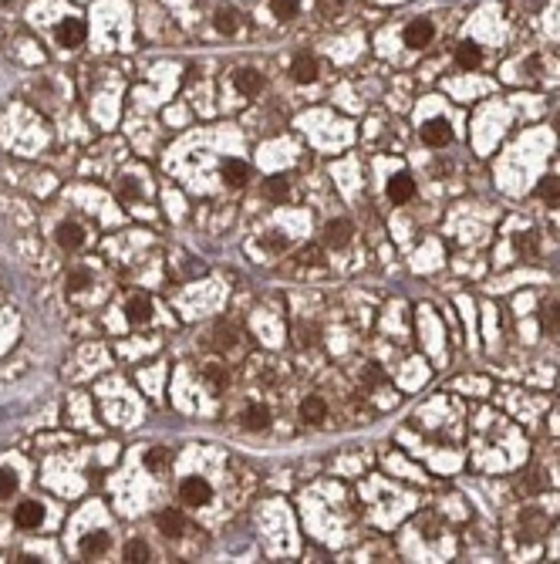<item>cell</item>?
Segmentation results:
<instances>
[{
  "mask_svg": "<svg viewBox=\"0 0 560 564\" xmlns=\"http://www.w3.org/2000/svg\"><path fill=\"white\" fill-rule=\"evenodd\" d=\"M85 20H78V17H64L58 28H54V37H58L61 47H78L85 45Z\"/></svg>",
  "mask_w": 560,
  "mask_h": 564,
  "instance_id": "cell-1",
  "label": "cell"
},
{
  "mask_svg": "<svg viewBox=\"0 0 560 564\" xmlns=\"http://www.w3.org/2000/svg\"><path fill=\"white\" fill-rule=\"evenodd\" d=\"M179 493H182V500L193 503V507H203V503L213 500V487L203 480V476H186V480H182V487H179Z\"/></svg>",
  "mask_w": 560,
  "mask_h": 564,
  "instance_id": "cell-2",
  "label": "cell"
},
{
  "mask_svg": "<svg viewBox=\"0 0 560 564\" xmlns=\"http://www.w3.org/2000/svg\"><path fill=\"white\" fill-rule=\"evenodd\" d=\"M422 142L425 146H432V149H442V146H449L453 142V129L446 119H429L422 125Z\"/></svg>",
  "mask_w": 560,
  "mask_h": 564,
  "instance_id": "cell-3",
  "label": "cell"
},
{
  "mask_svg": "<svg viewBox=\"0 0 560 564\" xmlns=\"http://www.w3.org/2000/svg\"><path fill=\"white\" fill-rule=\"evenodd\" d=\"M351 233H355V223H351V220H331V223H324V244L334 247V250H341V247L351 244Z\"/></svg>",
  "mask_w": 560,
  "mask_h": 564,
  "instance_id": "cell-4",
  "label": "cell"
},
{
  "mask_svg": "<svg viewBox=\"0 0 560 564\" xmlns=\"http://www.w3.org/2000/svg\"><path fill=\"white\" fill-rule=\"evenodd\" d=\"M432 34H436V31H432V20H425V17H415L409 28H405V45L419 51V47L432 45Z\"/></svg>",
  "mask_w": 560,
  "mask_h": 564,
  "instance_id": "cell-5",
  "label": "cell"
},
{
  "mask_svg": "<svg viewBox=\"0 0 560 564\" xmlns=\"http://www.w3.org/2000/svg\"><path fill=\"white\" fill-rule=\"evenodd\" d=\"M14 520H17V527H24V531H34L41 520H44V507L37 500H24V503H17V510H14Z\"/></svg>",
  "mask_w": 560,
  "mask_h": 564,
  "instance_id": "cell-6",
  "label": "cell"
},
{
  "mask_svg": "<svg viewBox=\"0 0 560 564\" xmlns=\"http://www.w3.org/2000/svg\"><path fill=\"white\" fill-rule=\"evenodd\" d=\"M547 531V517L540 510H523V517H520V537L523 541H540Z\"/></svg>",
  "mask_w": 560,
  "mask_h": 564,
  "instance_id": "cell-7",
  "label": "cell"
},
{
  "mask_svg": "<svg viewBox=\"0 0 560 564\" xmlns=\"http://www.w3.org/2000/svg\"><path fill=\"white\" fill-rule=\"evenodd\" d=\"M412 196H415V180L409 172H398V176L388 180V199L392 203H409Z\"/></svg>",
  "mask_w": 560,
  "mask_h": 564,
  "instance_id": "cell-8",
  "label": "cell"
},
{
  "mask_svg": "<svg viewBox=\"0 0 560 564\" xmlns=\"http://www.w3.org/2000/svg\"><path fill=\"white\" fill-rule=\"evenodd\" d=\"M233 85H237V92L246 95V98H254V95L263 88V75L254 71V68H240L237 75H233Z\"/></svg>",
  "mask_w": 560,
  "mask_h": 564,
  "instance_id": "cell-9",
  "label": "cell"
},
{
  "mask_svg": "<svg viewBox=\"0 0 560 564\" xmlns=\"http://www.w3.org/2000/svg\"><path fill=\"white\" fill-rule=\"evenodd\" d=\"M290 75H294L297 85H311V81H318V61L311 54H297L294 64H290Z\"/></svg>",
  "mask_w": 560,
  "mask_h": 564,
  "instance_id": "cell-10",
  "label": "cell"
},
{
  "mask_svg": "<svg viewBox=\"0 0 560 564\" xmlns=\"http://www.w3.org/2000/svg\"><path fill=\"white\" fill-rule=\"evenodd\" d=\"M246 180H250V166L243 159H227L223 163V183L227 186L240 189V186H246Z\"/></svg>",
  "mask_w": 560,
  "mask_h": 564,
  "instance_id": "cell-11",
  "label": "cell"
},
{
  "mask_svg": "<svg viewBox=\"0 0 560 564\" xmlns=\"http://www.w3.org/2000/svg\"><path fill=\"white\" fill-rule=\"evenodd\" d=\"M54 240H58V247H64V250H78V247L85 244V230L78 227V223H61V227L54 230Z\"/></svg>",
  "mask_w": 560,
  "mask_h": 564,
  "instance_id": "cell-12",
  "label": "cell"
},
{
  "mask_svg": "<svg viewBox=\"0 0 560 564\" xmlns=\"http://www.w3.org/2000/svg\"><path fill=\"white\" fill-rule=\"evenodd\" d=\"M125 315L132 324H145L152 318V301L145 294H136V298H129V305H125Z\"/></svg>",
  "mask_w": 560,
  "mask_h": 564,
  "instance_id": "cell-13",
  "label": "cell"
},
{
  "mask_svg": "<svg viewBox=\"0 0 560 564\" xmlns=\"http://www.w3.org/2000/svg\"><path fill=\"white\" fill-rule=\"evenodd\" d=\"M155 524H159V531L166 534V537H182V531H186V517H182L179 510H162L155 517Z\"/></svg>",
  "mask_w": 560,
  "mask_h": 564,
  "instance_id": "cell-14",
  "label": "cell"
},
{
  "mask_svg": "<svg viewBox=\"0 0 560 564\" xmlns=\"http://www.w3.org/2000/svg\"><path fill=\"white\" fill-rule=\"evenodd\" d=\"M108 544H112V541H108L105 531H91L81 537V554H85V558H98V554L108 551Z\"/></svg>",
  "mask_w": 560,
  "mask_h": 564,
  "instance_id": "cell-15",
  "label": "cell"
},
{
  "mask_svg": "<svg viewBox=\"0 0 560 564\" xmlns=\"http://www.w3.org/2000/svg\"><path fill=\"white\" fill-rule=\"evenodd\" d=\"M455 64L459 68H466V71H472V68H479L483 64V51H479V45H459L455 47Z\"/></svg>",
  "mask_w": 560,
  "mask_h": 564,
  "instance_id": "cell-16",
  "label": "cell"
},
{
  "mask_svg": "<svg viewBox=\"0 0 560 564\" xmlns=\"http://www.w3.org/2000/svg\"><path fill=\"white\" fill-rule=\"evenodd\" d=\"M324 416H328V406H324V399H321V396H307L301 402V419H304V423H324Z\"/></svg>",
  "mask_w": 560,
  "mask_h": 564,
  "instance_id": "cell-17",
  "label": "cell"
},
{
  "mask_svg": "<svg viewBox=\"0 0 560 564\" xmlns=\"http://www.w3.org/2000/svg\"><path fill=\"white\" fill-rule=\"evenodd\" d=\"M213 24H216V31L220 34H237V28H240V14H237L233 7H220V11L213 14Z\"/></svg>",
  "mask_w": 560,
  "mask_h": 564,
  "instance_id": "cell-18",
  "label": "cell"
},
{
  "mask_svg": "<svg viewBox=\"0 0 560 564\" xmlns=\"http://www.w3.org/2000/svg\"><path fill=\"white\" fill-rule=\"evenodd\" d=\"M240 423H243V429H250V433H260V429L270 426V412L263 409V406H254V409L243 412Z\"/></svg>",
  "mask_w": 560,
  "mask_h": 564,
  "instance_id": "cell-19",
  "label": "cell"
},
{
  "mask_svg": "<svg viewBox=\"0 0 560 564\" xmlns=\"http://www.w3.org/2000/svg\"><path fill=\"white\" fill-rule=\"evenodd\" d=\"M537 196L550 203V206H560V176H547L537 183Z\"/></svg>",
  "mask_w": 560,
  "mask_h": 564,
  "instance_id": "cell-20",
  "label": "cell"
},
{
  "mask_svg": "<svg viewBox=\"0 0 560 564\" xmlns=\"http://www.w3.org/2000/svg\"><path fill=\"white\" fill-rule=\"evenodd\" d=\"M540 328H544L547 335H560V305L540 307Z\"/></svg>",
  "mask_w": 560,
  "mask_h": 564,
  "instance_id": "cell-21",
  "label": "cell"
},
{
  "mask_svg": "<svg viewBox=\"0 0 560 564\" xmlns=\"http://www.w3.org/2000/svg\"><path fill=\"white\" fill-rule=\"evenodd\" d=\"M287 193H290V186H287V180H284V176H270V180L263 183V196L273 199V203L287 199Z\"/></svg>",
  "mask_w": 560,
  "mask_h": 564,
  "instance_id": "cell-22",
  "label": "cell"
},
{
  "mask_svg": "<svg viewBox=\"0 0 560 564\" xmlns=\"http://www.w3.org/2000/svg\"><path fill=\"white\" fill-rule=\"evenodd\" d=\"M121 554H125V561H129V564H142V561H149V544H145V541H138V537H132V541L125 544Z\"/></svg>",
  "mask_w": 560,
  "mask_h": 564,
  "instance_id": "cell-23",
  "label": "cell"
},
{
  "mask_svg": "<svg viewBox=\"0 0 560 564\" xmlns=\"http://www.w3.org/2000/svg\"><path fill=\"white\" fill-rule=\"evenodd\" d=\"M270 11L277 20H294L301 11V0H270Z\"/></svg>",
  "mask_w": 560,
  "mask_h": 564,
  "instance_id": "cell-24",
  "label": "cell"
},
{
  "mask_svg": "<svg viewBox=\"0 0 560 564\" xmlns=\"http://www.w3.org/2000/svg\"><path fill=\"white\" fill-rule=\"evenodd\" d=\"M206 382H210L216 392H223V389L230 385V372L223 365H210V368H206Z\"/></svg>",
  "mask_w": 560,
  "mask_h": 564,
  "instance_id": "cell-25",
  "label": "cell"
},
{
  "mask_svg": "<svg viewBox=\"0 0 560 564\" xmlns=\"http://www.w3.org/2000/svg\"><path fill=\"white\" fill-rule=\"evenodd\" d=\"M17 490V476L11 470H0V500H7Z\"/></svg>",
  "mask_w": 560,
  "mask_h": 564,
  "instance_id": "cell-26",
  "label": "cell"
},
{
  "mask_svg": "<svg viewBox=\"0 0 560 564\" xmlns=\"http://www.w3.org/2000/svg\"><path fill=\"white\" fill-rule=\"evenodd\" d=\"M537 230H530V233H523V237H516V250H523V254H537Z\"/></svg>",
  "mask_w": 560,
  "mask_h": 564,
  "instance_id": "cell-27",
  "label": "cell"
},
{
  "mask_svg": "<svg viewBox=\"0 0 560 564\" xmlns=\"http://www.w3.org/2000/svg\"><path fill=\"white\" fill-rule=\"evenodd\" d=\"M301 264H311V267H314V264H324V250H321V247H304L301 250Z\"/></svg>",
  "mask_w": 560,
  "mask_h": 564,
  "instance_id": "cell-28",
  "label": "cell"
},
{
  "mask_svg": "<svg viewBox=\"0 0 560 564\" xmlns=\"http://www.w3.org/2000/svg\"><path fill=\"white\" fill-rule=\"evenodd\" d=\"M233 341H237V331L227 328V324H216V345H220V348H230Z\"/></svg>",
  "mask_w": 560,
  "mask_h": 564,
  "instance_id": "cell-29",
  "label": "cell"
},
{
  "mask_svg": "<svg viewBox=\"0 0 560 564\" xmlns=\"http://www.w3.org/2000/svg\"><path fill=\"white\" fill-rule=\"evenodd\" d=\"M263 247H267L270 254H280V250H287V237H280V233H267V237H263Z\"/></svg>",
  "mask_w": 560,
  "mask_h": 564,
  "instance_id": "cell-30",
  "label": "cell"
},
{
  "mask_svg": "<svg viewBox=\"0 0 560 564\" xmlns=\"http://www.w3.org/2000/svg\"><path fill=\"white\" fill-rule=\"evenodd\" d=\"M166 459H169L166 450H152V453H145V466H149V470H162Z\"/></svg>",
  "mask_w": 560,
  "mask_h": 564,
  "instance_id": "cell-31",
  "label": "cell"
},
{
  "mask_svg": "<svg viewBox=\"0 0 560 564\" xmlns=\"http://www.w3.org/2000/svg\"><path fill=\"white\" fill-rule=\"evenodd\" d=\"M318 7H321V14L324 17H334V14H341L345 0H318Z\"/></svg>",
  "mask_w": 560,
  "mask_h": 564,
  "instance_id": "cell-32",
  "label": "cell"
},
{
  "mask_svg": "<svg viewBox=\"0 0 560 564\" xmlns=\"http://www.w3.org/2000/svg\"><path fill=\"white\" fill-rule=\"evenodd\" d=\"M88 281H91V277L85 274V271H75V274L68 277V290H81V288H88Z\"/></svg>",
  "mask_w": 560,
  "mask_h": 564,
  "instance_id": "cell-33",
  "label": "cell"
},
{
  "mask_svg": "<svg viewBox=\"0 0 560 564\" xmlns=\"http://www.w3.org/2000/svg\"><path fill=\"white\" fill-rule=\"evenodd\" d=\"M121 196H125V199L138 196V189H136V183H132V180H121Z\"/></svg>",
  "mask_w": 560,
  "mask_h": 564,
  "instance_id": "cell-34",
  "label": "cell"
},
{
  "mask_svg": "<svg viewBox=\"0 0 560 564\" xmlns=\"http://www.w3.org/2000/svg\"><path fill=\"white\" fill-rule=\"evenodd\" d=\"M527 490H533V493H537V490H544V480H540V473H537V470L530 473V480H527Z\"/></svg>",
  "mask_w": 560,
  "mask_h": 564,
  "instance_id": "cell-35",
  "label": "cell"
},
{
  "mask_svg": "<svg viewBox=\"0 0 560 564\" xmlns=\"http://www.w3.org/2000/svg\"><path fill=\"white\" fill-rule=\"evenodd\" d=\"M554 125H557V136H560V115H557V122H554Z\"/></svg>",
  "mask_w": 560,
  "mask_h": 564,
  "instance_id": "cell-36",
  "label": "cell"
}]
</instances>
